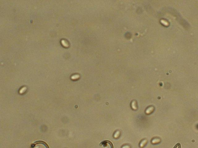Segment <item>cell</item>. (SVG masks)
I'll return each instance as SVG.
<instances>
[{
  "instance_id": "obj_1",
  "label": "cell",
  "mask_w": 198,
  "mask_h": 148,
  "mask_svg": "<svg viewBox=\"0 0 198 148\" xmlns=\"http://www.w3.org/2000/svg\"><path fill=\"white\" fill-rule=\"evenodd\" d=\"M42 144L44 145V146L46 148H49L48 145H47V144L45 142L42 141H36V142L34 143L32 145V146L33 147L34 146H34H35V145L36 144Z\"/></svg>"
},
{
  "instance_id": "obj_10",
  "label": "cell",
  "mask_w": 198,
  "mask_h": 148,
  "mask_svg": "<svg viewBox=\"0 0 198 148\" xmlns=\"http://www.w3.org/2000/svg\"><path fill=\"white\" fill-rule=\"evenodd\" d=\"M177 145H176V146L175 147H174V148H176V147H177Z\"/></svg>"
},
{
  "instance_id": "obj_4",
  "label": "cell",
  "mask_w": 198,
  "mask_h": 148,
  "mask_svg": "<svg viewBox=\"0 0 198 148\" xmlns=\"http://www.w3.org/2000/svg\"><path fill=\"white\" fill-rule=\"evenodd\" d=\"M146 140H144V141H142L141 144H140V146L141 147H143L145 146V144H146Z\"/></svg>"
},
{
  "instance_id": "obj_2",
  "label": "cell",
  "mask_w": 198,
  "mask_h": 148,
  "mask_svg": "<svg viewBox=\"0 0 198 148\" xmlns=\"http://www.w3.org/2000/svg\"><path fill=\"white\" fill-rule=\"evenodd\" d=\"M153 110H154V108H153V107H149V108H148L146 110L145 112H146L147 114H148L150 113H151L153 112Z\"/></svg>"
},
{
  "instance_id": "obj_3",
  "label": "cell",
  "mask_w": 198,
  "mask_h": 148,
  "mask_svg": "<svg viewBox=\"0 0 198 148\" xmlns=\"http://www.w3.org/2000/svg\"><path fill=\"white\" fill-rule=\"evenodd\" d=\"M132 108L133 109H137V107H136V102L133 101L132 102Z\"/></svg>"
},
{
  "instance_id": "obj_5",
  "label": "cell",
  "mask_w": 198,
  "mask_h": 148,
  "mask_svg": "<svg viewBox=\"0 0 198 148\" xmlns=\"http://www.w3.org/2000/svg\"><path fill=\"white\" fill-rule=\"evenodd\" d=\"M61 43L62 44H63V45L64 46H65V47H67L69 46V45H68V44L66 43V42L64 40H62L61 41Z\"/></svg>"
},
{
  "instance_id": "obj_8",
  "label": "cell",
  "mask_w": 198,
  "mask_h": 148,
  "mask_svg": "<svg viewBox=\"0 0 198 148\" xmlns=\"http://www.w3.org/2000/svg\"><path fill=\"white\" fill-rule=\"evenodd\" d=\"M79 75H74L73 76V77H72L71 78L73 80H75L77 79V78H79Z\"/></svg>"
},
{
  "instance_id": "obj_11",
  "label": "cell",
  "mask_w": 198,
  "mask_h": 148,
  "mask_svg": "<svg viewBox=\"0 0 198 148\" xmlns=\"http://www.w3.org/2000/svg\"><path fill=\"white\" fill-rule=\"evenodd\" d=\"M179 148H180V145H179Z\"/></svg>"
},
{
  "instance_id": "obj_6",
  "label": "cell",
  "mask_w": 198,
  "mask_h": 148,
  "mask_svg": "<svg viewBox=\"0 0 198 148\" xmlns=\"http://www.w3.org/2000/svg\"><path fill=\"white\" fill-rule=\"evenodd\" d=\"M119 135H120V132L118 131L115 132L114 135V137L115 138H117L119 137Z\"/></svg>"
},
{
  "instance_id": "obj_7",
  "label": "cell",
  "mask_w": 198,
  "mask_h": 148,
  "mask_svg": "<svg viewBox=\"0 0 198 148\" xmlns=\"http://www.w3.org/2000/svg\"><path fill=\"white\" fill-rule=\"evenodd\" d=\"M159 141L160 140L158 139H154L152 140V143L153 144H156L159 142Z\"/></svg>"
},
{
  "instance_id": "obj_9",
  "label": "cell",
  "mask_w": 198,
  "mask_h": 148,
  "mask_svg": "<svg viewBox=\"0 0 198 148\" xmlns=\"http://www.w3.org/2000/svg\"><path fill=\"white\" fill-rule=\"evenodd\" d=\"M122 148H130V147L129 146H128V145H125Z\"/></svg>"
}]
</instances>
